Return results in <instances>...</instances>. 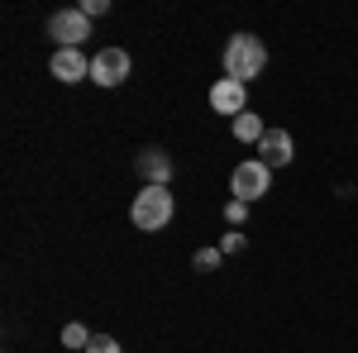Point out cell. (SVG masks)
I'll list each match as a JSON object with an SVG mask.
<instances>
[{
	"label": "cell",
	"instance_id": "1",
	"mask_svg": "<svg viewBox=\"0 0 358 353\" xmlns=\"http://www.w3.org/2000/svg\"><path fill=\"white\" fill-rule=\"evenodd\" d=\"M263 67H268V48H263V38H253V34H234V38L224 43V77H234V82L248 86Z\"/></svg>",
	"mask_w": 358,
	"mask_h": 353
},
{
	"label": "cell",
	"instance_id": "2",
	"mask_svg": "<svg viewBox=\"0 0 358 353\" xmlns=\"http://www.w3.org/2000/svg\"><path fill=\"white\" fill-rule=\"evenodd\" d=\"M129 219H134V229H143V234L167 229V219H172V191L167 187H143L134 196V206H129Z\"/></svg>",
	"mask_w": 358,
	"mask_h": 353
},
{
	"label": "cell",
	"instance_id": "3",
	"mask_svg": "<svg viewBox=\"0 0 358 353\" xmlns=\"http://www.w3.org/2000/svg\"><path fill=\"white\" fill-rule=\"evenodd\" d=\"M229 191H234V201H244V206L263 201V196L273 191V167H263L258 158L239 163V167H234V177H229Z\"/></svg>",
	"mask_w": 358,
	"mask_h": 353
},
{
	"label": "cell",
	"instance_id": "4",
	"mask_svg": "<svg viewBox=\"0 0 358 353\" xmlns=\"http://www.w3.org/2000/svg\"><path fill=\"white\" fill-rule=\"evenodd\" d=\"M48 38H57V48H82V38H91V20L82 10H57L48 20Z\"/></svg>",
	"mask_w": 358,
	"mask_h": 353
},
{
	"label": "cell",
	"instance_id": "5",
	"mask_svg": "<svg viewBox=\"0 0 358 353\" xmlns=\"http://www.w3.org/2000/svg\"><path fill=\"white\" fill-rule=\"evenodd\" d=\"M129 77V53L124 48H101L91 57V82L96 86H120Z\"/></svg>",
	"mask_w": 358,
	"mask_h": 353
},
{
	"label": "cell",
	"instance_id": "6",
	"mask_svg": "<svg viewBox=\"0 0 358 353\" xmlns=\"http://www.w3.org/2000/svg\"><path fill=\"white\" fill-rule=\"evenodd\" d=\"M210 106L220 110V115H244L248 110V91H244V82H234V77H220V82L210 86Z\"/></svg>",
	"mask_w": 358,
	"mask_h": 353
},
{
	"label": "cell",
	"instance_id": "7",
	"mask_svg": "<svg viewBox=\"0 0 358 353\" xmlns=\"http://www.w3.org/2000/svg\"><path fill=\"white\" fill-rule=\"evenodd\" d=\"M292 158H296L292 134H287V129H268V134H263V143H258V163H263V167H287Z\"/></svg>",
	"mask_w": 358,
	"mask_h": 353
},
{
	"label": "cell",
	"instance_id": "8",
	"mask_svg": "<svg viewBox=\"0 0 358 353\" xmlns=\"http://www.w3.org/2000/svg\"><path fill=\"white\" fill-rule=\"evenodd\" d=\"M48 67H53L57 82H67V86L82 82V77H91V57H82V48H57Z\"/></svg>",
	"mask_w": 358,
	"mask_h": 353
},
{
	"label": "cell",
	"instance_id": "9",
	"mask_svg": "<svg viewBox=\"0 0 358 353\" xmlns=\"http://www.w3.org/2000/svg\"><path fill=\"white\" fill-rule=\"evenodd\" d=\"M138 177H148V187H167L172 158H167L163 148H143V153H138Z\"/></svg>",
	"mask_w": 358,
	"mask_h": 353
},
{
	"label": "cell",
	"instance_id": "10",
	"mask_svg": "<svg viewBox=\"0 0 358 353\" xmlns=\"http://www.w3.org/2000/svg\"><path fill=\"white\" fill-rule=\"evenodd\" d=\"M263 134H268V129H263V120H258L253 110H244V115L234 120V138H244V143H263Z\"/></svg>",
	"mask_w": 358,
	"mask_h": 353
},
{
	"label": "cell",
	"instance_id": "11",
	"mask_svg": "<svg viewBox=\"0 0 358 353\" xmlns=\"http://www.w3.org/2000/svg\"><path fill=\"white\" fill-rule=\"evenodd\" d=\"M62 344H67V349H86V344H91V329L77 325V320H67V325H62Z\"/></svg>",
	"mask_w": 358,
	"mask_h": 353
},
{
	"label": "cell",
	"instance_id": "12",
	"mask_svg": "<svg viewBox=\"0 0 358 353\" xmlns=\"http://www.w3.org/2000/svg\"><path fill=\"white\" fill-rule=\"evenodd\" d=\"M86 353H120V344H115L110 334H91V344H86Z\"/></svg>",
	"mask_w": 358,
	"mask_h": 353
},
{
	"label": "cell",
	"instance_id": "13",
	"mask_svg": "<svg viewBox=\"0 0 358 353\" xmlns=\"http://www.w3.org/2000/svg\"><path fill=\"white\" fill-rule=\"evenodd\" d=\"M220 258H224L220 248H201V253H196V268H201V272H210V268H220Z\"/></svg>",
	"mask_w": 358,
	"mask_h": 353
},
{
	"label": "cell",
	"instance_id": "14",
	"mask_svg": "<svg viewBox=\"0 0 358 353\" xmlns=\"http://www.w3.org/2000/svg\"><path fill=\"white\" fill-rule=\"evenodd\" d=\"M244 215H248L244 201H229V206H224V219H229V224H244Z\"/></svg>",
	"mask_w": 358,
	"mask_h": 353
},
{
	"label": "cell",
	"instance_id": "15",
	"mask_svg": "<svg viewBox=\"0 0 358 353\" xmlns=\"http://www.w3.org/2000/svg\"><path fill=\"white\" fill-rule=\"evenodd\" d=\"M106 10H110V0H86V5H82L86 20H91V15H106Z\"/></svg>",
	"mask_w": 358,
	"mask_h": 353
},
{
	"label": "cell",
	"instance_id": "16",
	"mask_svg": "<svg viewBox=\"0 0 358 353\" xmlns=\"http://www.w3.org/2000/svg\"><path fill=\"white\" fill-rule=\"evenodd\" d=\"M244 248V234H224V244H220V253H239Z\"/></svg>",
	"mask_w": 358,
	"mask_h": 353
}]
</instances>
